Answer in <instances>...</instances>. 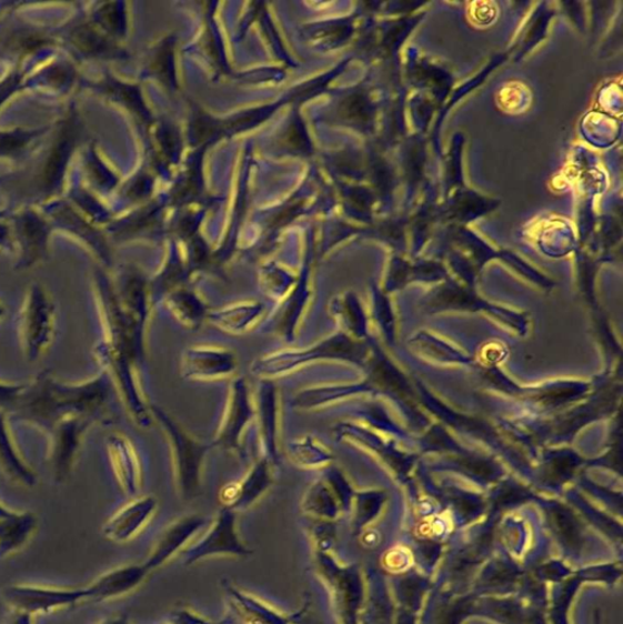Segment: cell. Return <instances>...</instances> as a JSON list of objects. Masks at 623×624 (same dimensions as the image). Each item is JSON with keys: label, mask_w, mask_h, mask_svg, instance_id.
Wrapping results in <instances>:
<instances>
[{"label": "cell", "mask_w": 623, "mask_h": 624, "mask_svg": "<svg viewBox=\"0 0 623 624\" xmlns=\"http://www.w3.org/2000/svg\"><path fill=\"white\" fill-rule=\"evenodd\" d=\"M360 359L361 352L356 342L351 335L339 332L305 348L283 349L258 358L251 371L259 380L275 381L322 361L359 363Z\"/></svg>", "instance_id": "6da1fadb"}, {"label": "cell", "mask_w": 623, "mask_h": 624, "mask_svg": "<svg viewBox=\"0 0 623 624\" xmlns=\"http://www.w3.org/2000/svg\"><path fill=\"white\" fill-rule=\"evenodd\" d=\"M151 413L170 446L174 484L184 501H192L201 494L203 469L211 444L194 439L164 409L151 405Z\"/></svg>", "instance_id": "7a4b0ae2"}, {"label": "cell", "mask_w": 623, "mask_h": 624, "mask_svg": "<svg viewBox=\"0 0 623 624\" xmlns=\"http://www.w3.org/2000/svg\"><path fill=\"white\" fill-rule=\"evenodd\" d=\"M255 422L254 397L244 378H237L230 386L225 410L211 446L241 452L243 436Z\"/></svg>", "instance_id": "3957f363"}, {"label": "cell", "mask_w": 623, "mask_h": 624, "mask_svg": "<svg viewBox=\"0 0 623 624\" xmlns=\"http://www.w3.org/2000/svg\"><path fill=\"white\" fill-rule=\"evenodd\" d=\"M235 514L230 509L221 507L203 539L182 552L187 566L213 556L249 557L252 555L253 552L242 542L239 531H237Z\"/></svg>", "instance_id": "277c9868"}, {"label": "cell", "mask_w": 623, "mask_h": 624, "mask_svg": "<svg viewBox=\"0 0 623 624\" xmlns=\"http://www.w3.org/2000/svg\"><path fill=\"white\" fill-rule=\"evenodd\" d=\"M14 613L40 615L87 602L86 588L59 590L37 585H11L3 593Z\"/></svg>", "instance_id": "5b68a950"}, {"label": "cell", "mask_w": 623, "mask_h": 624, "mask_svg": "<svg viewBox=\"0 0 623 624\" xmlns=\"http://www.w3.org/2000/svg\"><path fill=\"white\" fill-rule=\"evenodd\" d=\"M254 397L255 422L260 442V456L271 461L277 469L281 464L280 454V393L275 381L260 380Z\"/></svg>", "instance_id": "8992f818"}, {"label": "cell", "mask_w": 623, "mask_h": 624, "mask_svg": "<svg viewBox=\"0 0 623 624\" xmlns=\"http://www.w3.org/2000/svg\"><path fill=\"white\" fill-rule=\"evenodd\" d=\"M239 366V356L231 349L194 345L183 352L181 373L189 381H217L232 378Z\"/></svg>", "instance_id": "52a82bcc"}, {"label": "cell", "mask_w": 623, "mask_h": 624, "mask_svg": "<svg viewBox=\"0 0 623 624\" xmlns=\"http://www.w3.org/2000/svg\"><path fill=\"white\" fill-rule=\"evenodd\" d=\"M275 466L264 456H260L241 481L223 485L219 492L222 507L234 513L247 510L257 504L275 482Z\"/></svg>", "instance_id": "ba28073f"}, {"label": "cell", "mask_w": 623, "mask_h": 624, "mask_svg": "<svg viewBox=\"0 0 623 624\" xmlns=\"http://www.w3.org/2000/svg\"><path fill=\"white\" fill-rule=\"evenodd\" d=\"M207 523L208 520L202 515L183 516L171 523L160 535L153 552L145 561L147 570L152 573L168 564L174 555L181 553L199 531L205 527Z\"/></svg>", "instance_id": "9c48e42d"}, {"label": "cell", "mask_w": 623, "mask_h": 624, "mask_svg": "<svg viewBox=\"0 0 623 624\" xmlns=\"http://www.w3.org/2000/svg\"><path fill=\"white\" fill-rule=\"evenodd\" d=\"M158 509V501L152 495L135 499L111 517L104 526V535L111 542L127 543L134 539L152 520Z\"/></svg>", "instance_id": "30bf717a"}, {"label": "cell", "mask_w": 623, "mask_h": 624, "mask_svg": "<svg viewBox=\"0 0 623 624\" xmlns=\"http://www.w3.org/2000/svg\"><path fill=\"white\" fill-rule=\"evenodd\" d=\"M143 565H128L110 571L86 586L87 602H107L139 588L149 576Z\"/></svg>", "instance_id": "8fae6325"}, {"label": "cell", "mask_w": 623, "mask_h": 624, "mask_svg": "<svg viewBox=\"0 0 623 624\" xmlns=\"http://www.w3.org/2000/svg\"><path fill=\"white\" fill-rule=\"evenodd\" d=\"M267 314V305L261 302H241L210 310L208 320L223 332L241 335L253 330Z\"/></svg>", "instance_id": "7c38bea8"}, {"label": "cell", "mask_w": 623, "mask_h": 624, "mask_svg": "<svg viewBox=\"0 0 623 624\" xmlns=\"http://www.w3.org/2000/svg\"><path fill=\"white\" fill-rule=\"evenodd\" d=\"M227 592L245 624H297V621L303 616L304 610L298 611L294 615L282 614L260 598L243 593L232 585H227Z\"/></svg>", "instance_id": "4fadbf2b"}, {"label": "cell", "mask_w": 623, "mask_h": 624, "mask_svg": "<svg viewBox=\"0 0 623 624\" xmlns=\"http://www.w3.org/2000/svg\"><path fill=\"white\" fill-rule=\"evenodd\" d=\"M36 526L33 515L12 513L0 505V558L20 551L30 541Z\"/></svg>", "instance_id": "5bb4252c"}, {"label": "cell", "mask_w": 623, "mask_h": 624, "mask_svg": "<svg viewBox=\"0 0 623 624\" xmlns=\"http://www.w3.org/2000/svg\"><path fill=\"white\" fill-rule=\"evenodd\" d=\"M164 304L174 320L189 330L201 329L210 312V308L201 296L181 286L165 298Z\"/></svg>", "instance_id": "9a60e30c"}, {"label": "cell", "mask_w": 623, "mask_h": 624, "mask_svg": "<svg viewBox=\"0 0 623 624\" xmlns=\"http://www.w3.org/2000/svg\"><path fill=\"white\" fill-rule=\"evenodd\" d=\"M293 465L304 470H323L331 465L333 459L329 449L314 435L304 434L294 439L287 447Z\"/></svg>", "instance_id": "2e32d148"}, {"label": "cell", "mask_w": 623, "mask_h": 624, "mask_svg": "<svg viewBox=\"0 0 623 624\" xmlns=\"http://www.w3.org/2000/svg\"><path fill=\"white\" fill-rule=\"evenodd\" d=\"M341 504L325 480L320 477L311 483L307 490L303 501V513L310 520L333 521L339 515Z\"/></svg>", "instance_id": "e0dca14e"}, {"label": "cell", "mask_w": 623, "mask_h": 624, "mask_svg": "<svg viewBox=\"0 0 623 624\" xmlns=\"http://www.w3.org/2000/svg\"><path fill=\"white\" fill-rule=\"evenodd\" d=\"M111 452L114 454L117 474L122 490L129 495H134L140 490L141 466L133 447L127 441L118 436L111 442Z\"/></svg>", "instance_id": "ac0fdd59"}, {"label": "cell", "mask_w": 623, "mask_h": 624, "mask_svg": "<svg viewBox=\"0 0 623 624\" xmlns=\"http://www.w3.org/2000/svg\"><path fill=\"white\" fill-rule=\"evenodd\" d=\"M355 303L351 299L338 298L330 304L331 315L341 322L343 326L353 334L359 332V312L356 310Z\"/></svg>", "instance_id": "d6986e66"}, {"label": "cell", "mask_w": 623, "mask_h": 624, "mask_svg": "<svg viewBox=\"0 0 623 624\" xmlns=\"http://www.w3.org/2000/svg\"><path fill=\"white\" fill-rule=\"evenodd\" d=\"M381 563L383 568L390 573H404L413 567L414 555L409 547L396 545L383 554Z\"/></svg>", "instance_id": "ffe728a7"}, {"label": "cell", "mask_w": 623, "mask_h": 624, "mask_svg": "<svg viewBox=\"0 0 623 624\" xmlns=\"http://www.w3.org/2000/svg\"><path fill=\"white\" fill-rule=\"evenodd\" d=\"M229 621L211 622L208 621L190 610L180 608L174 611L171 615V624H228Z\"/></svg>", "instance_id": "44dd1931"}, {"label": "cell", "mask_w": 623, "mask_h": 624, "mask_svg": "<svg viewBox=\"0 0 623 624\" xmlns=\"http://www.w3.org/2000/svg\"><path fill=\"white\" fill-rule=\"evenodd\" d=\"M478 9H473V18L480 23H489L495 16L492 4L481 3L476 4Z\"/></svg>", "instance_id": "7402d4cb"}, {"label": "cell", "mask_w": 623, "mask_h": 624, "mask_svg": "<svg viewBox=\"0 0 623 624\" xmlns=\"http://www.w3.org/2000/svg\"><path fill=\"white\" fill-rule=\"evenodd\" d=\"M361 543L366 547H376L380 543V535L373 531L366 532L361 539Z\"/></svg>", "instance_id": "603a6c76"}, {"label": "cell", "mask_w": 623, "mask_h": 624, "mask_svg": "<svg viewBox=\"0 0 623 624\" xmlns=\"http://www.w3.org/2000/svg\"><path fill=\"white\" fill-rule=\"evenodd\" d=\"M99 624H130V620L127 615H117V616L107 618L102 623H99Z\"/></svg>", "instance_id": "cb8c5ba5"}, {"label": "cell", "mask_w": 623, "mask_h": 624, "mask_svg": "<svg viewBox=\"0 0 623 624\" xmlns=\"http://www.w3.org/2000/svg\"><path fill=\"white\" fill-rule=\"evenodd\" d=\"M9 624H32V616L16 613Z\"/></svg>", "instance_id": "d4e9b609"}]
</instances>
